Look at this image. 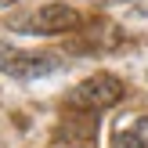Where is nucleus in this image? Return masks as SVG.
<instances>
[{
	"instance_id": "nucleus-1",
	"label": "nucleus",
	"mask_w": 148,
	"mask_h": 148,
	"mask_svg": "<svg viewBox=\"0 0 148 148\" xmlns=\"http://www.w3.org/2000/svg\"><path fill=\"white\" fill-rule=\"evenodd\" d=\"M65 101H69L76 112H105V108H112V105L123 101V83L112 72H94L83 83L72 87Z\"/></svg>"
},
{
	"instance_id": "nucleus-2",
	"label": "nucleus",
	"mask_w": 148,
	"mask_h": 148,
	"mask_svg": "<svg viewBox=\"0 0 148 148\" xmlns=\"http://www.w3.org/2000/svg\"><path fill=\"white\" fill-rule=\"evenodd\" d=\"M76 22H79V14L69 4H43L29 14L11 18V29L14 33H33V36H58V33L76 29Z\"/></svg>"
},
{
	"instance_id": "nucleus-3",
	"label": "nucleus",
	"mask_w": 148,
	"mask_h": 148,
	"mask_svg": "<svg viewBox=\"0 0 148 148\" xmlns=\"http://www.w3.org/2000/svg\"><path fill=\"white\" fill-rule=\"evenodd\" d=\"M58 69V58L54 54H40V51H22L14 43H0V72L14 79H40L51 76Z\"/></svg>"
},
{
	"instance_id": "nucleus-4",
	"label": "nucleus",
	"mask_w": 148,
	"mask_h": 148,
	"mask_svg": "<svg viewBox=\"0 0 148 148\" xmlns=\"http://www.w3.org/2000/svg\"><path fill=\"white\" fill-rule=\"evenodd\" d=\"M116 148H148V116L137 119L130 130H119L116 134Z\"/></svg>"
},
{
	"instance_id": "nucleus-5",
	"label": "nucleus",
	"mask_w": 148,
	"mask_h": 148,
	"mask_svg": "<svg viewBox=\"0 0 148 148\" xmlns=\"http://www.w3.org/2000/svg\"><path fill=\"white\" fill-rule=\"evenodd\" d=\"M18 4V0H0V11H4V7H14Z\"/></svg>"
}]
</instances>
